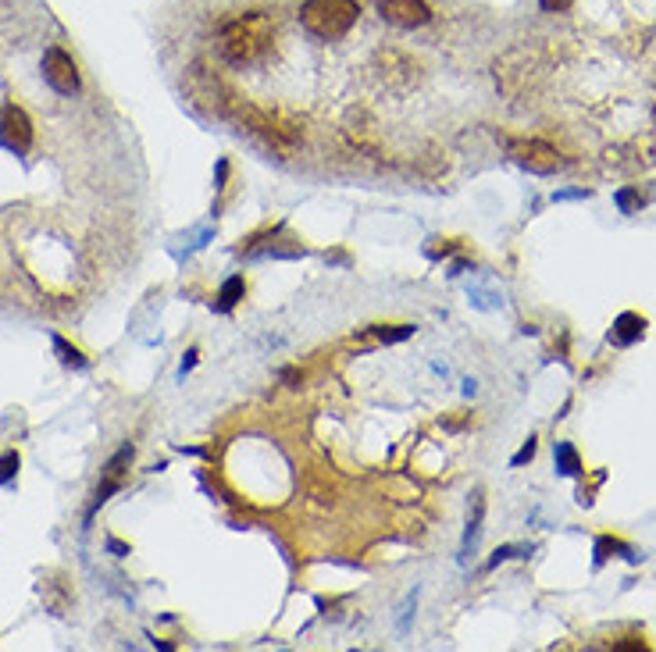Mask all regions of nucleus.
I'll use <instances>...</instances> for the list:
<instances>
[{"label":"nucleus","instance_id":"f257e3e1","mask_svg":"<svg viewBox=\"0 0 656 652\" xmlns=\"http://www.w3.org/2000/svg\"><path fill=\"white\" fill-rule=\"evenodd\" d=\"M275 43V18L268 11H246L218 29V54L236 68H254Z\"/></svg>","mask_w":656,"mask_h":652},{"label":"nucleus","instance_id":"f03ea898","mask_svg":"<svg viewBox=\"0 0 656 652\" xmlns=\"http://www.w3.org/2000/svg\"><path fill=\"white\" fill-rule=\"evenodd\" d=\"M361 18L357 0H304L300 4V25L318 40H343Z\"/></svg>","mask_w":656,"mask_h":652},{"label":"nucleus","instance_id":"7ed1b4c3","mask_svg":"<svg viewBox=\"0 0 656 652\" xmlns=\"http://www.w3.org/2000/svg\"><path fill=\"white\" fill-rule=\"evenodd\" d=\"M43 79H47L50 90L61 93V97H72V93H79V86H82L79 68H75L72 54L61 50V47L43 50Z\"/></svg>","mask_w":656,"mask_h":652},{"label":"nucleus","instance_id":"20e7f679","mask_svg":"<svg viewBox=\"0 0 656 652\" xmlns=\"http://www.w3.org/2000/svg\"><path fill=\"white\" fill-rule=\"evenodd\" d=\"M33 122L18 104L0 107V147H8L11 154H29L33 147Z\"/></svg>","mask_w":656,"mask_h":652},{"label":"nucleus","instance_id":"39448f33","mask_svg":"<svg viewBox=\"0 0 656 652\" xmlns=\"http://www.w3.org/2000/svg\"><path fill=\"white\" fill-rule=\"evenodd\" d=\"M378 11L396 29H421L432 22V8L425 0H378Z\"/></svg>","mask_w":656,"mask_h":652},{"label":"nucleus","instance_id":"423d86ee","mask_svg":"<svg viewBox=\"0 0 656 652\" xmlns=\"http://www.w3.org/2000/svg\"><path fill=\"white\" fill-rule=\"evenodd\" d=\"M514 157L525 164L528 172H539V175L553 172V168L560 164V154L550 147V143H542V139H525V143H517Z\"/></svg>","mask_w":656,"mask_h":652},{"label":"nucleus","instance_id":"0eeeda50","mask_svg":"<svg viewBox=\"0 0 656 652\" xmlns=\"http://www.w3.org/2000/svg\"><path fill=\"white\" fill-rule=\"evenodd\" d=\"M132 464V446H122L115 453V460H111V464H107V471H104V481H100L97 485V496H93V506H90V517H93V510H97V506H104L107 503V496H111V492H118L122 489V478H125V467Z\"/></svg>","mask_w":656,"mask_h":652},{"label":"nucleus","instance_id":"6e6552de","mask_svg":"<svg viewBox=\"0 0 656 652\" xmlns=\"http://www.w3.org/2000/svg\"><path fill=\"white\" fill-rule=\"evenodd\" d=\"M246 296V282H243V275H232L229 282L222 286V293H218V310H232L236 307L239 300Z\"/></svg>","mask_w":656,"mask_h":652},{"label":"nucleus","instance_id":"1a4fd4ad","mask_svg":"<svg viewBox=\"0 0 656 652\" xmlns=\"http://www.w3.org/2000/svg\"><path fill=\"white\" fill-rule=\"evenodd\" d=\"M54 350H58V357H61V364L65 367H86V357H82L75 346H68L61 335H54Z\"/></svg>","mask_w":656,"mask_h":652},{"label":"nucleus","instance_id":"9d476101","mask_svg":"<svg viewBox=\"0 0 656 652\" xmlns=\"http://www.w3.org/2000/svg\"><path fill=\"white\" fill-rule=\"evenodd\" d=\"M617 328H624V332H617V343H632V339L642 335V321L635 318V314H624V318L617 321Z\"/></svg>","mask_w":656,"mask_h":652},{"label":"nucleus","instance_id":"9b49d317","mask_svg":"<svg viewBox=\"0 0 656 652\" xmlns=\"http://www.w3.org/2000/svg\"><path fill=\"white\" fill-rule=\"evenodd\" d=\"M414 332V325H396V328H375V335L382 339V343H400V339H407V335Z\"/></svg>","mask_w":656,"mask_h":652},{"label":"nucleus","instance_id":"f8f14e48","mask_svg":"<svg viewBox=\"0 0 656 652\" xmlns=\"http://www.w3.org/2000/svg\"><path fill=\"white\" fill-rule=\"evenodd\" d=\"M15 471H18V453H4L0 457V485L15 478Z\"/></svg>","mask_w":656,"mask_h":652},{"label":"nucleus","instance_id":"ddd939ff","mask_svg":"<svg viewBox=\"0 0 656 652\" xmlns=\"http://www.w3.org/2000/svg\"><path fill=\"white\" fill-rule=\"evenodd\" d=\"M571 4H574V0H539V8L550 11V15H557V11H567Z\"/></svg>","mask_w":656,"mask_h":652},{"label":"nucleus","instance_id":"4468645a","mask_svg":"<svg viewBox=\"0 0 656 652\" xmlns=\"http://www.w3.org/2000/svg\"><path fill=\"white\" fill-rule=\"evenodd\" d=\"M560 460H564V467H567V474L571 471H578V464H574V453L567 446H560Z\"/></svg>","mask_w":656,"mask_h":652},{"label":"nucleus","instance_id":"2eb2a0df","mask_svg":"<svg viewBox=\"0 0 656 652\" xmlns=\"http://www.w3.org/2000/svg\"><path fill=\"white\" fill-rule=\"evenodd\" d=\"M614 649H646V642H642V638H624V642H617Z\"/></svg>","mask_w":656,"mask_h":652},{"label":"nucleus","instance_id":"dca6fc26","mask_svg":"<svg viewBox=\"0 0 656 652\" xmlns=\"http://www.w3.org/2000/svg\"><path fill=\"white\" fill-rule=\"evenodd\" d=\"M532 453H535V446H532V442H528V446L521 449V453H517V457H514V464H525V460H532Z\"/></svg>","mask_w":656,"mask_h":652},{"label":"nucleus","instance_id":"f3484780","mask_svg":"<svg viewBox=\"0 0 656 652\" xmlns=\"http://www.w3.org/2000/svg\"><path fill=\"white\" fill-rule=\"evenodd\" d=\"M282 378H286L289 385H296V382H300V371H293V367H289V371H282Z\"/></svg>","mask_w":656,"mask_h":652}]
</instances>
